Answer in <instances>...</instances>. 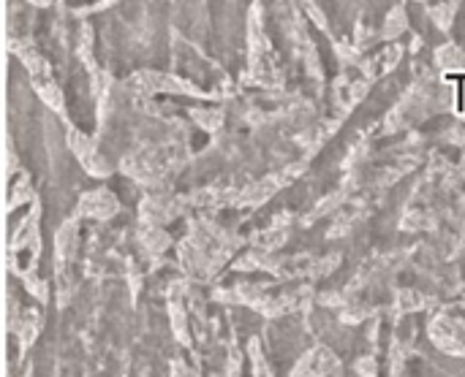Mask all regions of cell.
Masks as SVG:
<instances>
[{"label":"cell","instance_id":"obj_1","mask_svg":"<svg viewBox=\"0 0 465 377\" xmlns=\"http://www.w3.org/2000/svg\"><path fill=\"white\" fill-rule=\"evenodd\" d=\"M460 114L465 111V84H458V106H455Z\"/></svg>","mask_w":465,"mask_h":377},{"label":"cell","instance_id":"obj_2","mask_svg":"<svg viewBox=\"0 0 465 377\" xmlns=\"http://www.w3.org/2000/svg\"><path fill=\"white\" fill-rule=\"evenodd\" d=\"M450 82H465V73H447Z\"/></svg>","mask_w":465,"mask_h":377}]
</instances>
